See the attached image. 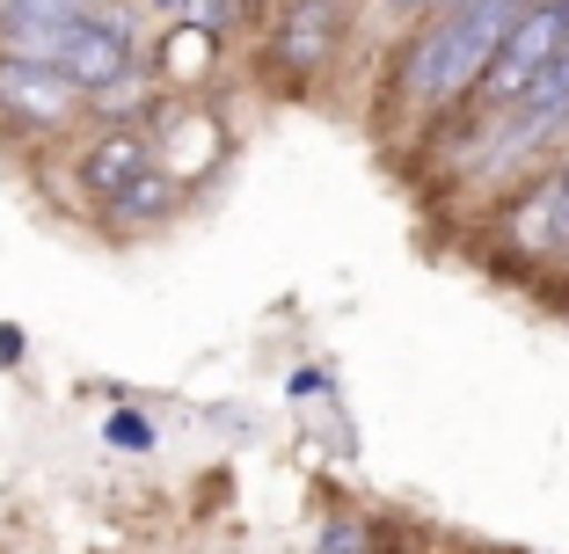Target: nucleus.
<instances>
[{
    "instance_id": "obj_8",
    "label": "nucleus",
    "mask_w": 569,
    "mask_h": 554,
    "mask_svg": "<svg viewBox=\"0 0 569 554\" xmlns=\"http://www.w3.org/2000/svg\"><path fill=\"white\" fill-rule=\"evenodd\" d=\"M168 204H176V175H168V169H153L147 183H132L118 204H102V212L118 219V226H147V219H161V212H168Z\"/></svg>"
},
{
    "instance_id": "obj_6",
    "label": "nucleus",
    "mask_w": 569,
    "mask_h": 554,
    "mask_svg": "<svg viewBox=\"0 0 569 554\" xmlns=\"http://www.w3.org/2000/svg\"><path fill=\"white\" fill-rule=\"evenodd\" d=\"M336 30H343V0H292L278 22V51L292 73H315L336 51Z\"/></svg>"
},
{
    "instance_id": "obj_12",
    "label": "nucleus",
    "mask_w": 569,
    "mask_h": 554,
    "mask_svg": "<svg viewBox=\"0 0 569 554\" xmlns=\"http://www.w3.org/2000/svg\"><path fill=\"white\" fill-rule=\"evenodd\" d=\"M395 8H431V0H395Z\"/></svg>"
},
{
    "instance_id": "obj_3",
    "label": "nucleus",
    "mask_w": 569,
    "mask_h": 554,
    "mask_svg": "<svg viewBox=\"0 0 569 554\" xmlns=\"http://www.w3.org/2000/svg\"><path fill=\"white\" fill-rule=\"evenodd\" d=\"M562 51H569V8L562 0H526L519 22H511V37H503V51H497V67L482 73L475 95H482L489 110H519V95L562 59Z\"/></svg>"
},
{
    "instance_id": "obj_10",
    "label": "nucleus",
    "mask_w": 569,
    "mask_h": 554,
    "mask_svg": "<svg viewBox=\"0 0 569 554\" xmlns=\"http://www.w3.org/2000/svg\"><path fill=\"white\" fill-rule=\"evenodd\" d=\"M168 22H227L234 16V0H153Z\"/></svg>"
},
{
    "instance_id": "obj_11",
    "label": "nucleus",
    "mask_w": 569,
    "mask_h": 554,
    "mask_svg": "<svg viewBox=\"0 0 569 554\" xmlns=\"http://www.w3.org/2000/svg\"><path fill=\"white\" fill-rule=\"evenodd\" d=\"M321 554H366V533H358V525H329V533H321Z\"/></svg>"
},
{
    "instance_id": "obj_2",
    "label": "nucleus",
    "mask_w": 569,
    "mask_h": 554,
    "mask_svg": "<svg viewBox=\"0 0 569 554\" xmlns=\"http://www.w3.org/2000/svg\"><path fill=\"white\" fill-rule=\"evenodd\" d=\"M8 59H44V67L73 73L88 95L132 81V37H124L118 16H73V22H44V30L8 22Z\"/></svg>"
},
{
    "instance_id": "obj_1",
    "label": "nucleus",
    "mask_w": 569,
    "mask_h": 554,
    "mask_svg": "<svg viewBox=\"0 0 569 554\" xmlns=\"http://www.w3.org/2000/svg\"><path fill=\"white\" fill-rule=\"evenodd\" d=\"M519 8L526 0H452V16L438 22L417 44V59H409V95H417L423 110H438V102H460L468 88H482V73L497 67L503 37L519 22Z\"/></svg>"
},
{
    "instance_id": "obj_7",
    "label": "nucleus",
    "mask_w": 569,
    "mask_h": 554,
    "mask_svg": "<svg viewBox=\"0 0 569 554\" xmlns=\"http://www.w3.org/2000/svg\"><path fill=\"white\" fill-rule=\"evenodd\" d=\"M212 67V22H176L161 44V73L168 81H190V73Z\"/></svg>"
},
{
    "instance_id": "obj_9",
    "label": "nucleus",
    "mask_w": 569,
    "mask_h": 554,
    "mask_svg": "<svg viewBox=\"0 0 569 554\" xmlns=\"http://www.w3.org/2000/svg\"><path fill=\"white\" fill-rule=\"evenodd\" d=\"M0 16H8V22H22V30H44V22L102 16V0H0Z\"/></svg>"
},
{
    "instance_id": "obj_5",
    "label": "nucleus",
    "mask_w": 569,
    "mask_h": 554,
    "mask_svg": "<svg viewBox=\"0 0 569 554\" xmlns=\"http://www.w3.org/2000/svg\"><path fill=\"white\" fill-rule=\"evenodd\" d=\"M153 169H161L153 139H147V132H132V124H118L110 139H96V147H88L81 183H88V198H96V204H118L124 190H132V183H147Z\"/></svg>"
},
{
    "instance_id": "obj_4",
    "label": "nucleus",
    "mask_w": 569,
    "mask_h": 554,
    "mask_svg": "<svg viewBox=\"0 0 569 554\" xmlns=\"http://www.w3.org/2000/svg\"><path fill=\"white\" fill-rule=\"evenodd\" d=\"M88 88L73 81V73L44 67V59H8L0 51V110L16 124H67L73 110H81Z\"/></svg>"
}]
</instances>
